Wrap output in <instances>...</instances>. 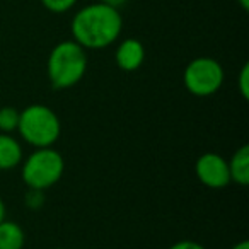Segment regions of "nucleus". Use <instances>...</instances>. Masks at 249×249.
Returning a JSON list of instances; mask_svg holds the SVG:
<instances>
[{
    "mask_svg": "<svg viewBox=\"0 0 249 249\" xmlns=\"http://www.w3.org/2000/svg\"><path fill=\"white\" fill-rule=\"evenodd\" d=\"M70 29L73 41L84 50H103L120 38L123 19L118 9L96 2L82 7L73 16Z\"/></svg>",
    "mask_w": 249,
    "mask_h": 249,
    "instance_id": "1",
    "label": "nucleus"
},
{
    "mask_svg": "<svg viewBox=\"0 0 249 249\" xmlns=\"http://www.w3.org/2000/svg\"><path fill=\"white\" fill-rule=\"evenodd\" d=\"M87 70L86 50L73 39H67L50 52L46 62V73L53 89H70L82 80Z\"/></svg>",
    "mask_w": 249,
    "mask_h": 249,
    "instance_id": "2",
    "label": "nucleus"
},
{
    "mask_svg": "<svg viewBox=\"0 0 249 249\" xmlns=\"http://www.w3.org/2000/svg\"><path fill=\"white\" fill-rule=\"evenodd\" d=\"M18 132L29 145L45 149L55 145L62 132V124L52 107L43 104H31L19 113Z\"/></svg>",
    "mask_w": 249,
    "mask_h": 249,
    "instance_id": "3",
    "label": "nucleus"
},
{
    "mask_svg": "<svg viewBox=\"0 0 249 249\" xmlns=\"http://www.w3.org/2000/svg\"><path fill=\"white\" fill-rule=\"evenodd\" d=\"M65 160L53 147L36 149L22 166V181L31 190H48L63 176Z\"/></svg>",
    "mask_w": 249,
    "mask_h": 249,
    "instance_id": "4",
    "label": "nucleus"
},
{
    "mask_svg": "<svg viewBox=\"0 0 249 249\" xmlns=\"http://www.w3.org/2000/svg\"><path fill=\"white\" fill-rule=\"evenodd\" d=\"M183 82L188 92L198 97L215 94L224 84V69L213 58L200 56L191 60L183 73Z\"/></svg>",
    "mask_w": 249,
    "mask_h": 249,
    "instance_id": "5",
    "label": "nucleus"
},
{
    "mask_svg": "<svg viewBox=\"0 0 249 249\" xmlns=\"http://www.w3.org/2000/svg\"><path fill=\"white\" fill-rule=\"evenodd\" d=\"M195 174L203 186L212 188V190H222L231 184L227 160L215 152H207L198 157L195 164Z\"/></svg>",
    "mask_w": 249,
    "mask_h": 249,
    "instance_id": "6",
    "label": "nucleus"
},
{
    "mask_svg": "<svg viewBox=\"0 0 249 249\" xmlns=\"http://www.w3.org/2000/svg\"><path fill=\"white\" fill-rule=\"evenodd\" d=\"M116 65L124 72H133L140 69L145 60V48L135 38H126L118 45L116 53H114Z\"/></svg>",
    "mask_w": 249,
    "mask_h": 249,
    "instance_id": "7",
    "label": "nucleus"
},
{
    "mask_svg": "<svg viewBox=\"0 0 249 249\" xmlns=\"http://www.w3.org/2000/svg\"><path fill=\"white\" fill-rule=\"evenodd\" d=\"M22 160V147L11 133H0V171H11Z\"/></svg>",
    "mask_w": 249,
    "mask_h": 249,
    "instance_id": "8",
    "label": "nucleus"
},
{
    "mask_svg": "<svg viewBox=\"0 0 249 249\" xmlns=\"http://www.w3.org/2000/svg\"><path fill=\"white\" fill-rule=\"evenodd\" d=\"M229 173L231 181L237 183L239 186H248L249 184V147L242 145L234 152V156L229 160Z\"/></svg>",
    "mask_w": 249,
    "mask_h": 249,
    "instance_id": "9",
    "label": "nucleus"
},
{
    "mask_svg": "<svg viewBox=\"0 0 249 249\" xmlns=\"http://www.w3.org/2000/svg\"><path fill=\"white\" fill-rule=\"evenodd\" d=\"M26 235L21 225L5 218L0 222V249H22Z\"/></svg>",
    "mask_w": 249,
    "mask_h": 249,
    "instance_id": "10",
    "label": "nucleus"
},
{
    "mask_svg": "<svg viewBox=\"0 0 249 249\" xmlns=\"http://www.w3.org/2000/svg\"><path fill=\"white\" fill-rule=\"evenodd\" d=\"M19 113L21 111H18L12 106L0 107V133H12L18 130Z\"/></svg>",
    "mask_w": 249,
    "mask_h": 249,
    "instance_id": "11",
    "label": "nucleus"
},
{
    "mask_svg": "<svg viewBox=\"0 0 249 249\" xmlns=\"http://www.w3.org/2000/svg\"><path fill=\"white\" fill-rule=\"evenodd\" d=\"M43 7L53 14H63L77 4V0H41Z\"/></svg>",
    "mask_w": 249,
    "mask_h": 249,
    "instance_id": "12",
    "label": "nucleus"
},
{
    "mask_svg": "<svg viewBox=\"0 0 249 249\" xmlns=\"http://www.w3.org/2000/svg\"><path fill=\"white\" fill-rule=\"evenodd\" d=\"M24 203L28 208L31 210H39V208L45 205V195H43L41 190H31L26 193V198H24Z\"/></svg>",
    "mask_w": 249,
    "mask_h": 249,
    "instance_id": "13",
    "label": "nucleus"
},
{
    "mask_svg": "<svg viewBox=\"0 0 249 249\" xmlns=\"http://www.w3.org/2000/svg\"><path fill=\"white\" fill-rule=\"evenodd\" d=\"M239 92H241V96L244 97V99H249V65L248 63H244L241 69V72H239Z\"/></svg>",
    "mask_w": 249,
    "mask_h": 249,
    "instance_id": "14",
    "label": "nucleus"
},
{
    "mask_svg": "<svg viewBox=\"0 0 249 249\" xmlns=\"http://www.w3.org/2000/svg\"><path fill=\"white\" fill-rule=\"evenodd\" d=\"M169 249H207L205 246H201L200 242H195V241H179L176 244H173Z\"/></svg>",
    "mask_w": 249,
    "mask_h": 249,
    "instance_id": "15",
    "label": "nucleus"
},
{
    "mask_svg": "<svg viewBox=\"0 0 249 249\" xmlns=\"http://www.w3.org/2000/svg\"><path fill=\"white\" fill-rule=\"evenodd\" d=\"M101 2L106 5H111V7H114V9H120L126 4V0H101Z\"/></svg>",
    "mask_w": 249,
    "mask_h": 249,
    "instance_id": "16",
    "label": "nucleus"
},
{
    "mask_svg": "<svg viewBox=\"0 0 249 249\" xmlns=\"http://www.w3.org/2000/svg\"><path fill=\"white\" fill-rule=\"evenodd\" d=\"M231 249H249V242L248 241H241V242H237L235 246H232Z\"/></svg>",
    "mask_w": 249,
    "mask_h": 249,
    "instance_id": "17",
    "label": "nucleus"
},
{
    "mask_svg": "<svg viewBox=\"0 0 249 249\" xmlns=\"http://www.w3.org/2000/svg\"><path fill=\"white\" fill-rule=\"evenodd\" d=\"M5 218V203H4V200L0 198V222L4 220Z\"/></svg>",
    "mask_w": 249,
    "mask_h": 249,
    "instance_id": "18",
    "label": "nucleus"
},
{
    "mask_svg": "<svg viewBox=\"0 0 249 249\" xmlns=\"http://www.w3.org/2000/svg\"><path fill=\"white\" fill-rule=\"evenodd\" d=\"M239 5L242 7V11H249V0H239Z\"/></svg>",
    "mask_w": 249,
    "mask_h": 249,
    "instance_id": "19",
    "label": "nucleus"
},
{
    "mask_svg": "<svg viewBox=\"0 0 249 249\" xmlns=\"http://www.w3.org/2000/svg\"><path fill=\"white\" fill-rule=\"evenodd\" d=\"M55 249H65V248H55Z\"/></svg>",
    "mask_w": 249,
    "mask_h": 249,
    "instance_id": "20",
    "label": "nucleus"
}]
</instances>
